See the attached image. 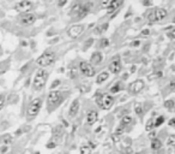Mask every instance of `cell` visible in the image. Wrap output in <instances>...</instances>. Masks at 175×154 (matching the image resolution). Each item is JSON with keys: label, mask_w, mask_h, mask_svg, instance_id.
<instances>
[{"label": "cell", "mask_w": 175, "mask_h": 154, "mask_svg": "<svg viewBox=\"0 0 175 154\" xmlns=\"http://www.w3.org/2000/svg\"><path fill=\"white\" fill-rule=\"evenodd\" d=\"M47 79H48V72L41 69L36 72V75L34 77V81H32V88L35 90H41L42 89L46 83H47Z\"/></svg>", "instance_id": "obj_1"}, {"label": "cell", "mask_w": 175, "mask_h": 154, "mask_svg": "<svg viewBox=\"0 0 175 154\" xmlns=\"http://www.w3.org/2000/svg\"><path fill=\"white\" fill-rule=\"evenodd\" d=\"M41 106H42V99H40V98L34 99L30 104H29L28 110H27L28 121H32V119L36 118V116L38 115V112L41 110Z\"/></svg>", "instance_id": "obj_2"}, {"label": "cell", "mask_w": 175, "mask_h": 154, "mask_svg": "<svg viewBox=\"0 0 175 154\" xmlns=\"http://www.w3.org/2000/svg\"><path fill=\"white\" fill-rule=\"evenodd\" d=\"M97 98H96V104L98 106H101L102 110H109L110 107L113 106L114 104V99H113V96H110L108 94H97L96 95Z\"/></svg>", "instance_id": "obj_3"}, {"label": "cell", "mask_w": 175, "mask_h": 154, "mask_svg": "<svg viewBox=\"0 0 175 154\" xmlns=\"http://www.w3.org/2000/svg\"><path fill=\"white\" fill-rule=\"evenodd\" d=\"M54 60H55L54 52H44L37 58L36 63L41 67H46V66H49L50 64H53Z\"/></svg>", "instance_id": "obj_4"}, {"label": "cell", "mask_w": 175, "mask_h": 154, "mask_svg": "<svg viewBox=\"0 0 175 154\" xmlns=\"http://www.w3.org/2000/svg\"><path fill=\"white\" fill-rule=\"evenodd\" d=\"M64 100V96L60 92H56V90H54V92H50L49 95H48V99H47V104L49 106V110L50 108H54L56 107L59 104H61Z\"/></svg>", "instance_id": "obj_5"}, {"label": "cell", "mask_w": 175, "mask_h": 154, "mask_svg": "<svg viewBox=\"0 0 175 154\" xmlns=\"http://www.w3.org/2000/svg\"><path fill=\"white\" fill-rule=\"evenodd\" d=\"M79 70L86 77H92L95 75V67L88 61H80L79 64Z\"/></svg>", "instance_id": "obj_6"}, {"label": "cell", "mask_w": 175, "mask_h": 154, "mask_svg": "<svg viewBox=\"0 0 175 154\" xmlns=\"http://www.w3.org/2000/svg\"><path fill=\"white\" fill-rule=\"evenodd\" d=\"M83 31H84L83 24H74L68 29V36L71 39H77L83 34Z\"/></svg>", "instance_id": "obj_7"}, {"label": "cell", "mask_w": 175, "mask_h": 154, "mask_svg": "<svg viewBox=\"0 0 175 154\" xmlns=\"http://www.w3.org/2000/svg\"><path fill=\"white\" fill-rule=\"evenodd\" d=\"M144 88V81L143 79H136L135 82H132L128 85V92L131 94H138L139 92H142Z\"/></svg>", "instance_id": "obj_8"}, {"label": "cell", "mask_w": 175, "mask_h": 154, "mask_svg": "<svg viewBox=\"0 0 175 154\" xmlns=\"http://www.w3.org/2000/svg\"><path fill=\"white\" fill-rule=\"evenodd\" d=\"M32 7V3L30 0H22L18 4H16L15 6V10H17L18 12H22V13H25V12H29V10Z\"/></svg>", "instance_id": "obj_9"}, {"label": "cell", "mask_w": 175, "mask_h": 154, "mask_svg": "<svg viewBox=\"0 0 175 154\" xmlns=\"http://www.w3.org/2000/svg\"><path fill=\"white\" fill-rule=\"evenodd\" d=\"M19 22L23 24V25H30V24H34L36 22V16L34 13H30V12H25L19 18Z\"/></svg>", "instance_id": "obj_10"}, {"label": "cell", "mask_w": 175, "mask_h": 154, "mask_svg": "<svg viewBox=\"0 0 175 154\" xmlns=\"http://www.w3.org/2000/svg\"><path fill=\"white\" fill-rule=\"evenodd\" d=\"M121 69H122V66H121V63L119 60V57H115V59L110 63V65H109V71L114 73V75H118L121 71Z\"/></svg>", "instance_id": "obj_11"}, {"label": "cell", "mask_w": 175, "mask_h": 154, "mask_svg": "<svg viewBox=\"0 0 175 154\" xmlns=\"http://www.w3.org/2000/svg\"><path fill=\"white\" fill-rule=\"evenodd\" d=\"M78 111H79V99H74L72 101L71 106H70V110H68L70 117H76V115L78 113Z\"/></svg>", "instance_id": "obj_12"}, {"label": "cell", "mask_w": 175, "mask_h": 154, "mask_svg": "<svg viewBox=\"0 0 175 154\" xmlns=\"http://www.w3.org/2000/svg\"><path fill=\"white\" fill-rule=\"evenodd\" d=\"M122 4H124V0H112V1H110V4H109V6L107 7L108 9V13L115 12V11L118 10Z\"/></svg>", "instance_id": "obj_13"}, {"label": "cell", "mask_w": 175, "mask_h": 154, "mask_svg": "<svg viewBox=\"0 0 175 154\" xmlns=\"http://www.w3.org/2000/svg\"><path fill=\"white\" fill-rule=\"evenodd\" d=\"M97 119H98V115H97L96 111L92 110V111L88 112V115H86V123L89 125H94L97 122Z\"/></svg>", "instance_id": "obj_14"}, {"label": "cell", "mask_w": 175, "mask_h": 154, "mask_svg": "<svg viewBox=\"0 0 175 154\" xmlns=\"http://www.w3.org/2000/svg\"><path fill=\"white\" fill-rule=\"evenodd\" d=\"M167 15H168L167 10H166V9H162V7H160V9H156V10L154 11L155 21H161V19H163V18H166Z\"/></svg>", "instance_id": "obj_15"}, {"label": "cell", "mask_w": 175, "mask_h": 154, "mask_svg": "<svg viewBox=\"0 0 175 154\" xmlns=\"http://www.w3.org/2000/svg\"><path fill=\"white\" fill-rule=\"evenodd\" d=\"M103 60V55L101 52H95L94 54L91 55V59H90V64L91 65H98L101 64V61Z\"/></svg>", "instance_id": "obj_16"}, {"label": "cell", "mask_w": 175, "mask_h": 154, "mask_svg": "<svg viewBox=\"0 0 175 154\" xmlns=\"http://www.w3.org/2000/svg\"><path fill=\"white\" fill-rule=\"evenodd\" d=\"M108 77H109V73H108L107 71H103V72H101L100 75L97 76V78H96V83H97V84H102L103 82H106V81H107Z\"/></svg>", "instance_id": "obj_17"}, {"label": "cell", "mask_w": 175, "mask_h": 154, "mask_svg": "<svg viewBox=\"0 0 175 154\" xmlns=\"http://www.w3.org/2000/svg\"><path fill=\"white\" fill-rule=\"evenodd\" d=\"M124 89V84H122V82H116L112 88H110V93L112 94H116V93H119L121 92V90Z\"/></svg>", "instance_id": "obj_18"}, {"label": "cell", "mask_w": 175, "mask_h": 154, "mask_svg": "<svg viewBox=\"0 0 175 154\" xmlns=\"http://www.w3.org/2000/svg\"><path fill=\"white\" fill-rule=\"evenodd\" d=\"M131 123H132V117H131V116H124V117H122V119H121L120 125H121L122 128L126 129L127 125H130Z\"/></svg>", "instance_id": "obj_19"}, {"label": "cell", "mask_w": 175, "mask_h": 154, "mask_svg": "<svg viewBox=\"0 0 175 154\" xmlns=\"http://www.w3.org/2000/svg\"><path fill=\"white\" fill-rule=\"evenodd\" d=\"M161 147H162V142L158 139H154L151 141V148H152L154 151H158Z\"/></svg>", "instance_id": "obj_20"}, {"label": "cell", "mask_w": 175, "mask_h": 154, "mask_svg": "<svg viewBox=\"0 0 175 154\" xmlns=\"http://www.w3.org/2000/svg\"><path fill=\"white\" fill-rule=\"evenodd\" d=\"M12 143V136L11 135H5L3 137V145L4 146H10Z\"/></svg>", "instance_id": "obj_21"}, {"label": "cell", "mask_w": 175, "mask_h": 154, "mask_svg": "<svg viewBox=\"0 0 175 154\" xmlns=\"http://www.w3.org/2000/svg\"><path fill=\"white\" fill-rule=\"evenodd\" d=\"M135 112H136L137 116H143V112H144L143 106L141 104H136L135 105Z\"/></svg>", "instance_id": "obj_22"}, {"label": "cell", "mask_w": 175, "mask_h": 154, "mask_svg": "<svg viewBox=\"0 0 175 154\" xmlns=\"http://www.w3.org/2000/svg\"><path fill=\"white\" fill-rule=\"evenodd\" d=\"M163 122H164V117H163V116L157 117V118H156V121L154 122V128H158L160 125L163 124Z\"/></svg>", "instance_id": "obj_23"}, {"label": "cell", "mask_w": 175, "mask_h": 154, "mask_svg": "<svg viewBox=\"0 0 175 154\" xmlns=\"http://www.w3.org/2000/svg\"><path fill=\"white\" fill-rule=\"evenodd\" d=\"M174 101L173 100H167L166 102H164V106H166V108L168 111H173L174 110Z\"/></svg>", "instance_id": "obj_24"}, {"label": "cell", "mask_w": 175, "mask_h": 154, "mask_svg": "<svg viewBox=\"0 0 175 154\" xmlns=\"http://www.w3.org/2000/svg\"><path fill=\"white\" fill-rule=\"evenodd\" d=\"M79 151L80 154H91V148L89 146H82Z\"/></svg>", "instance_id": "obj_25"}, {"label": "cell", "mask_w": 175, "mask_h": 154, "mask_svg": "<svg viewBox=\"0 0 175 154\" xmlns=\"http://www.w3.org/2000/svg\"><path fill=\"white\" fill-rule=\"evenodd\" d=\"M80 5H76V6H73L72 7V10H71V16H73V17H77V15L79 13V10H80Z\"/></svg>", "instance_id": "obj_26"}, {"label": "cell", "mask_w": 175, "mask_h": 154, "mask_svg": "<svg viewBox=\"0 0 175 154\" xmlns=\"http://www.w3.org/2000/svg\"><path fill=\"white\" fill-rule=\"evenodd\" d=\"M5 102H6V96L4 94H0V111H1L3 107L5 106Z\"/></svg>", "instance_id": "obj_27"}, {"label": "cell", "mask_w": 175, "mask_h": 154, "mask_svg": "<svg viewBox=\"0 0 175 154\" xmlns=\"http://www.w3.org/2000/svg\"><path fill=\"white\" fill-rule=\"evenodd\" d=\"M61 134H62V129H61L60 127H58V128L54 129V135H55V137H60Z\"/></svg>", "instance_id": "obj_28"}, {"label": "cell", "mask_w": 175, "mask_h": 154, "mask_svg": "<svg viewBox=\"0 0 175 154\" xmlns=\"http://www.w3.org/2000/svg\"><path fill=\"white\" fill-rule=\"evenodd\" d=\"M152 128H154V121L152 119H150V121L148 122V124H146V127H145V129H146V131H151Z\"/></svg>", "instance_id": "obj_29"}, {"label": "cell", "mask_w": 175, "mask_h": 154, "mask_svg": "<svg viewBox=\"0 0 175 154\" xmlns=\"http://www.w3.org/2000/svg\"><path fill=\"white\" fill-rule=\"evenodd\" d=\"M174 142H175V136H174V135H170V136L168 137V140H167V145H168V146H173Z\"/></svg>", "instance_id": "obj_30"}, {"label": "cell", "mask_w": 175, "mask_h": 154, "mask_svg": "<svg viewBox=\"0 0 175 154\" xmlns=\"http://www.w3.org/2000/svg\"><path fill=\"white\" fill-rule=\"evenodd\" d=\"M110 1H112V0H102V1H101V7H103V9H107V7L109 6Z\"/></svg>", "instance_id": "obj_31"}, {"label": "cell", "mask_w": 175, "mask_h": 154, "mask_svg": "<svg viewBox=\"0 0 175 154\" xmlns=\"http://www.w3.org/2000/svg\"><path fill=\"white\" fill-rule=\"evenodd\" d=\"M109 45V40L108 39H102V41H101V47L104 48V47H107Z\"/></svg>", "instance_id": "obj_32"}, {"label": "cell", "mask_w": 175, "mask_h": 154, "mask_svg": "<svg viewBox=\"0 0 175 154\" xmlns=\"http://www.w3.org/2000/svg\"><path fill=\"white\" fill-rule=\"evenodd\" d=\"M92 42H94V40H92V39H89V40H88V41L84 43V49H86L88 47H90L91 45H92Z\"/></svg>", "instance_id": "obj_33"}, {"label": "cell", "mask_w": 175, "mask_h": 154, "mask_svg": "<svg viewBox=\"0 0 175 154\" xmlns=\"http://www.w3.org/2000/svg\"><path fill=\"white\" fill-rule=\"evenodd\" d=\"M148 19H149V23H154L155 22V16H154V12H150L149 16H148Z\"/></svg>", "instance_id": "obj_34"}, {"label": "cell", "mask_w": 175, "mask_h": 154, "mask_svg": "<svg viewBox=\"0 0 175 154\" xmlns=\"http://www.w3.org/2000/svg\"><path fill=\"white\" fill-rule=\"evenodd\" d=\"M56 147V142L55 141H49L47 143V148H55Z\"/></svg>", "instance_id": "obj_35"}, {"label": "cell", "mask_w": 175, "mask_h": 154, "mask_svg": "<svg viewBox=\"0 0 175 154\" xmlns=\"http://www.w3.org/2000/svg\"><path fill=\"white\" fill-rule=\"evenodd\" d=\"M59 84H60V81H59V79H55V81H54L53 83H52L50 88H53V89H54V88H56V87H58V85H59Z\"/></svg>", "instance_id": "obj_36"}, {"label": "cell", "mask_w": 175, "mask_h": 154, "mask_svg": "<svg viewBox=\"0 0 175 154\" xmlns=\"http://www.w3.org/2000/svg\"><path fill=\"white\" fill-rule=\"evenodd\" d=\"M112 137H113V140H114V142H115V143H116V142H119V141H120V135L113 134V136H112Z\"/></svg>", "instance_id": "obj_37"}, {"label": "cell", "mask_w": 175, "mask_h": 154, "mask_svg": "<svg viewBox=\"0 0 175 154\" xmlns=\"http://www.w3.org/2000/svg\"><path fill=\"white\" fill-rule=\"evenodd\" d=\"M7 149H9V146H4V147H1V149H0V152H1L3 154H5L7 152Z\"/></svg>", "instance_id": "obj_38"}, {"label": "cell", "mask_w": 175, "mask_h": 154, "mask_svg": "<svg viewBox=\"0 0 175 154\" xmlns=\"http://www.w3.org/2000/svg\"><path fill=\"white\" fill-rule=\"evenodd\" d=\"M139 45H141V41H139V40H137V41H133L132 42V47H138Z\"/></svg>", "instance_id": "obj_39"}, {"label": "cell", "mask_w": 175, "mask_h": 154, "mask_svg": "<svg viewBox=\"0 0 175 154\" xmlns=\"http://www.w3.org/2000/svg\"><path fill=\"white\" fill-rule=\"evenodd\" d=\"M67 3V0H60V1H59V6L60 7H62L64 6V5H65Z\"/></svg>", "instance_id": "obj_40"}, {"label": "cell", "mask_w": 175, "mask_h": 154, "mask_svg": "<svg viewBox=\"0 0 175 154\" xmlns=\"http://www.w3.org/2000/svg\"><path fill=\"white\" fill-rule=\"evenodd\" d=\"M149 137H150L151 140L156 139V134H155V133H152V131H151V133H150V135H149Z\"/></svg>", "instance_id": "obj_41"}, {"label": "cell", "mask_w": 175, "mask_h": 154, "mask_svg": "<svg viewBox=\"0 0 175 154\" xmlns=\"http://www.w3.org/2000/svg\"><path fill=\"white\" fill-rule=\"evenodd\" d=\"M174 124H175V119L172 118L170 121H169V127H174Z\"/></svg>", "instance_id": "obj_42"}, {"label": "cell", "mask_w": 175, "mask_h": 154, "mask_svg": "<svg viewBox=\"0 0 175 154\" xmlns=\"http://www.w3.org/2000/svg\"><path fill=\"white\" fill-rule=\"evenodd\" d=\"M107 28H108V23H106V24H103V25H102V28H101V29H102V31H104V30H106V29H107Z\"/></svg>", "instance_id": "obj_43"}, {"label": "cell", "mask_w": 175, "mask_h": 154, "mask_svg": "<svg viewBox=\"0 0 175 154\" xmlns=\"http://www.w3.org/2000/svg\"><path fill=\"white\" fill-rule=\"evenodd\" d=\"M143 35H149V34H150V30L149 29H146V30H143Z\"/></svg>", "instance_id": "obj_44"}, {"label": "cell", "mask_w": 175, "mask_h": 154, "mask_svg": "<svg viewBox=\"0 0 175 154\" xmlns=\"http://www.w3.org/2000/svg\"><path fill=\"white\" fill-rule=\"evenodd\" d=\"M168 36L170 37V39H174V36H175V34H174V31H172V33H169L168 34Z\"/></svg>", "instance_id": "obj_45"}, {"label": "cell", "mask_w": 175, "mask_h": 154, "mask_svg": "<svg viewBox=\"0 0 175 154\" xmlns=\"http://www.w3.org/2000/svg\"><path fill=\"white\" fill-rule=\"evenodd\" d=\"M89 145H90V146H89L90 148H95V147H96V145L94 143V142H90V143H89Z\"/></svg>", "instance_id": "obj_46"}, {"label": "cell", "mask_w": 175, "mask_h": 154, "mask_svg": "<svg viewBox=\"0 0 175 154\" xmlns=\"http://www.w3.org/2000/svg\"><path fill=\"white\" fill-rule=\"evenodd\" d=\"M128 78V73H125L124 76H122V79H127Z\"/></svg>", "instance_id": "obj_47"}, {"label": "cell", "mask_w": 175, "mask_h": 154, "mask_svg": "<svg viewBox=\"0 0 175 154\" xmlns=\"http://www.w3.org/2000/svg\"><path fill=\"white\" fill-rule=\"evenodd\" d=\"M135 71H136V66L133 65V66H132V69H131V72H135Z\"/></svg>", "instance_id": "obj_48"}, {"label": "cell", "mask_w": 175, "mask_h": 154, "mask_svg": "<svg viewBox=\"0 0 175 154\" xmlns=\"http://www.w3.org/2000/svg\"><path fill=\"white\" fill-rule=\"evenodd\" d=\"M22 46H24V47H25V46H27V42H25V41H23V42H22Z\"/></svg>", "instance_id": "obj_49"}, {"label": "cell", "mask_w": 175, "mask_h": 154, "mask_svg": "<svg viewBox=\"0 0 175 154\" xmlns=\"http://www.w3.org/2000/svg\"><path fill=\"white\" fill-rule=\"evenodd\" d=\"M143 4H144V5H150V3H149V1H144Z\"/></svg>", "instance_id": "obj_50"}]
</instances>
